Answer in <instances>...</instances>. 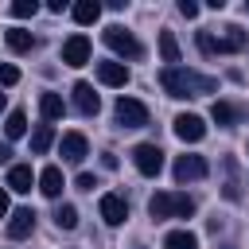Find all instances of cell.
I'll return each instance as SVG.
<instances>
[{
  "instance_id": "cell-23",
  "label": "cell",
  "mask_w": 249,
  "mask_h": 249,
  "mask_svg": "<svg viewBox=\"0 0 249 249\" xmlns=\"http://www.w3.org/2000/svg\"><path fill=\"white\" fill-rule=\"evenodd\" d=\"M4 132H8V140H19V136L27 132V113H23V109H12L8 121H4Z\"/></svg>"
},
{
  "instance_id": "cell-10",
  "label": "cell",
  "mask_w": 249,
  "mask_h": 249,
  "mask_svg": "<svg viewBox=\"0 0 249 249\" xmlns=\"http://www.w3.org/2000/svg\"><path fill=\"white\" fill-rule=\"evenodd\" d=\"M58 152H62V160H66V163H82V160H86V152H89V140H86L82 132H66V136L58 140Z\"/></svg>"
},
{
  "instance_id": "cell-18",
  "label": "cell",
  "mask_w": 249,
  "mask_h": 249,
  "mask_svg": "<svg viewBox=\"0 0 249 249\" xmlns=\"http://www.w3.org/2000/svg\"><path fill=\"white\" fill-rule=\"evenodd\" d=\"M210 117H214L222 128H230V124H237V121L245 117V109H237V105H230V101H214V105H210Z\"/></svg>"
},
{
  "instance_id": "cell-35",
  "label": "cell",
  "mask_w": 249,
  "mask_h": 249,
  "mask_svg": "<svg viewBox=\"0 0 249 249\" xmlns=\"http://www.w3.org/2000/svg\"><path fill=\"white\" fill-rule=\"evenodd\" d=\"M245 12H249V0H245Z\"/></svg>"
},
{
  "instance_id": "cell-3",
  "label": "cell",
  "mask_w": 249,
  "mask_h": 249,
  "mask_svg": "<svg viewBox=\"0 0 249 249\" xmlns=\"http://www.w3.org/2000/svg\"><path fill=\"white\" fill-rule=\"evenodd\" d=\"M101 43L113 51V54H121V58H140L144 54V47L132 39V31H124L121 23H109L105 31H101Z\"/></svg>"
},
{
  "instance_id": "cell-8",
  "label": "cell",
  "mask_w": 249,
  "mask_h": 249,
  "mask_svg": "<svg viewBox=\"0 0 249 249\" xmlns=\"http://www.w3.org/2000/svg\"><path fill=\"white\" fill-rule=\"evenodd\" d=\"M70 97H74V109H78L82 117H97V109H101V97L93 93V86H89V82H74Z\"/></svg>"
},
{
  "instance_id": "cell-16",
  "label": "cell",
  "mask_w": 249,
  "mask_h": 249,
  "mask_svg": "<svg viewBox=\"0 0 249 249\" xmlns=\"http://www.w3.org/2000/svg\"><path fill=\"white\" fill-rule=\"evenodd\" d=\"M222 171H226L222 195H226L230 202H237V198H241V183H237V160H233V156H226V160H222Z\"/></svg>"
},
{
  "instance_id": "cell-28",
  "label": "cell",
  "mask_w": 249,
  "mask_h": 249,
  "mask_svg": "<svg viewBox=\"0 0 249 249\" xmlns=\"http://www.w3.org/2000/svg\"><path fill=\"white\" fill-rule=\"evenodd\" d=\"M16 82H19V70L8 66V62H0V86H16Z\"/></svg>"
},
{
  "instance_id": "cell-11",
  "label": "cell",
  "mask_w": 249,
  "mask_h": 249,
  "mask_svg": "<svg viewBox=\"0 0 249 249\" xmlns=\"http://www.w3.org/2000/svg\"><path fill=\"white\" fill-rule=\"evenodd\" d=\"M97 206H101V218H105L109 226H124V218H128V202H124L121 195H113V191H109V195H101V202H97Z\"/></svg>"
},
{
  "instance_id": "cell-25",
  "label": "cell",
  "mask_w": 249,
  "mask_h": 249,
  "mask_svg": "<svg viewBox=\"0 0 249 249\" xmlns=\"http://www.w3.org/2000/svg\"><path fill=\"white\" fill-rule=\"evenodd\" d=\"M160 54H163V62L179 66V43H175V35H171V31H160Z\"/></svg>"
},
{
  "instance_id": "cell-2",
  "label": "cell",
  "mask_w": 249,
  "mask_h": 249,
  "mask_svg": "<svg viewBox=\"0 0 249 249\" xmlns=\"http://www.w3.org/2000/svg\"><path fill=\"white\" fill-rule=\"evenodd\" d=\"M148 214H152L156 222H163V218H191V214H195V198H191V195L160 191V195L148 198Z\"/></svg>"
},
{
  "instance_id": "cell-20",
  "label": "cell",
  "mask_w": 249,
  "mask_h": 249,
  "mask_svg": "<svg viewBox=\"0 0 249 249\" xmlns=\"http://www.w3.org/2000/svg\"><path fill=\"white\" fill-rule=\"evenodd\" d=\"M4 39H8V47H12L16 54H31V51H35V35H31V31H23V27L4 31Z\"/></svg>"
},
{
  "instance_id": "cell-13",
  "label": "cell",
  "mask_w": 249,
  "mask_h": 249,
  "mask_svg": "<svg viewBox=\"0 0 249 249\" xmlns=\"http://www.w3.org/2000/svg\"><path fill=\"white\" fill-rule=\"evenodd\" d=\"M226 35L222 39H214V54H233V51H241L245 43H249V35L237 27V23H230V27H222Z\"/></svg>"
},
{
  "instance_id": "cell-29",
  "label": "cell",
  "mask_w": 249,
  "mask_h": 249,
  "mask_svg": "<svg viewBox=\"0 0 249 249\" xmlns=\"http://www.w3.org/2000/svg\"><path fill=\"white\" fill-rule=\"evenodd\" d=\"M74 187H78V191H93V187H97V175H89V171H82V175L74 179Z\"/></svg>"
},
{
  "instance_id": "cell-33",
  "label": "cell",
  "mask_w": 249,
  "mask_h": 249,
  "mask_svg": "<svg viewBox=\"0 0 249 249\" xmlns=\"http://www.w3.org/2000/svg\"><path fill=\"white\" fill-rule=\"evenodd\" d=\"M8 156H12V148H8V144H0V163H8Z\"/></svg>"
},
{
  "instance_id": "cell-22",
  "label": "cell",
  "mask_w": 249,
  "mask_h": 249,
  "mask_svg": "<svg viewBox=\"0 0 249 249\" xmlns=\"http://www.w3.org/2000/svg\"><path fill=\"white\" fill-rule=\"evenodd\" d=\"M163 249H198V237L191 230H171L163 237Z\"/></svg>"
},
{
  "instance_id": "cell-34",
  "label": "cell",
  "mask_w": 249,
  "mask_h": 249,
  "mask_svg": "<svg viewBox=\"0 0 249 249\" xmlns=\"http://www.w3.org/2000/svg\"><path fill=\"white\" fill-rule=\"evenodd\" d=\"M0 109H4V93H0Z\"/></svg>"
},
{
  "instance_id": "cell-19",
  "label": "cell",
  "mask_w": 249,
  "mask_h": 249,
  "mask_svg": "<svg viewBox=\"0 0 249 249\" xmlns=\"http://www.w3.org/2000/svg\"><path fill=\"white\" fill-rule=\"evenodd\" d=\"M8 187H12L16 195H27V191L35 187V175H31V167H27V163H16V167L8 171Z\"/></svg>"
},
{
  "instance_id": "cell-36",
  "label": "cell",
  "mask_w": 249,
  "mask_h": 249,
  "mask_svg": "<svg viewBox=\"0 0 249 249\" xmlns=\"http://www.w3.org/2000/svg\"><path fill=\"white\" fill-rule=\"evenodd\" d=\"M226 249H233V245H226Z\"/></svg>"
},
{
  "instance_id": "cell-26",
  "label": "cell",
  "mask_w": 249,
  "mask_h": 249,
  "mask_svg": "<svg viewBox=\"0 0 249 249\" xmlns=\"http://www.w3.org/2000/svg\"><path fill=\"white\" fill-rule=\"evenodd\" d=\"M54 222H58V230H74V226H78V210H74L70 202H62V206L54 210Z\"/></svg>"
},
{
  "instance_id": "cell-9",
  "label": "cell",
  "mask_w": 249,
  "mask_h": 249,
  "mask_svg": "<svg viewBox=\"0 0 249 249\" xmlns=\"http://www.w3.org/2000/svg\"><path fill=\"white\" fill-rule=\"evenodd\" d=\"M62 62H66V66H86V62H89V39H86L82 31L62 43Z\"/></svg>"
},
{
  "instance_id": "cell-7",
  "label": "cell",
  "mask_w": 249,
  "mask_h": 249,
  "mask_svg": "<svg viewBox=\"0 0 249 249\" xmlns=\"http://www.w3.org/2000/svg\"><path fill=\"white\" fill-rule=\"evenodd\" d=\"M171 128H175V136H179L183 144H198V140L206 136V121H202L198 113H179V117L171 121Z\"/></svg>"
},
{
  "instance_id": "cell-6",
  "label": "cell",
  "mask_w": 249,
  "mask_h": 249,
  "mask_svg": "<svg viewBox=\"0 0 249 249\" xmlns=\"http://www.w3.org/2000/svg\"><path fill=\"white\" fill-rule=\"evenodd\" d=\"M171 175H175L179 187H183V183H198V179L210 175V163H206V156H179L175 167H171Z\"/></svg>"
},
{
  "instance_id": "cell-30",
  "label": "cell",
  "mask_w": 249,
  "mask_h": 249,
  "mask_svg": "<svg viewBox=\"0 0 249 249\" xmlns=\"http://www.w3.org/2000/svg\"><path fill=\"white\" fill-rule=\"evenodd\" d=\"M198 51L202 54H214V35L210 31H198Z\"/></svg>"
},
{
  "instance_id": "cell-12",
  "label": "cell",
  "mask_w": 249,
  "mask_h": 249,
  "mask_svg": "<svg viewBox=\"0 0 249 249\" xmlns=\"http://www.w3.org/2000/svg\"><path fill=\"white\" fill-rule=\"evenodd\" d=\"M97 82L101 86H128V66L117 58H105V62H97Z\"/></svg>"
},
{
  "instance_id": "cell-31",
  "label": "cell",
  "mask_w": 249,
  "mask_h": 249,
  "mask_svg": "<svg viewBox=\"0 0 249 249\" xmlns=\"http://www.w3.org/2000/svg\"><path fill=\"white\" fill-rule=\"evenodd\" d=\"M179 16L195 19V16H198V4H195V0H179Z\"/></svg>"
},
{
  "instance_id": "cell-4",
  "label": "cell",
  "mask_w": 249,
  "mask_h": 249,
  "mask_svg": "<svg viewBox=\"0 0 249 249\" xmlns=\"http://www.w3.org/2000/svg\"><path fill=\"white\" fill-rule=\"evenodd\" d=\"M113 117H117V124H121V128H144L152 113H148V105H144V101H136V97H124V93H121V97H117V105H113Z\"/></svg>"
},
{
  "instance_id": "cell-21",
  "label": "cell",
  "mask_w": 249,
  "mask_h": 249,
  "mask_svg": "<svg viewBox=\"0 0 249 249\" xmlns=\"http://www.w3.org/2000/svg\"><path fill=\"white\" fill-rule=\"evenodd\" d=\"M39 113H43V121H58V117L66 113L62 93H43V97H39Z\"/></svg>"
},
{
  "instance_id": "cell-14",
  "label": "cell",
  "mask_w": 249,
  "mask_h": 249,
  "mask_svg": "<svg viewBox=\"0 0 249 249\" xmlns=\"http://www.w3.org/2000/svg\"><path fill=\"white\" fill-rule=\"evenodd\" d=\"M31 230H35V210H31V206H19V210L8 218V237L19 241V237H27Z\"/></svg>"
},
{
  "instance_id": "cell-24",
  "label": "cell",
  "mask_w": 249,
  "mask_h": 249,
  "mask_svg": "<svg viewBox=\"0 0 249 249\" xmlns=\"http://www.w3.org/2000/svg\"><path fill=\"white\" fill-rule=\"evenodd\" d=\"M51 144H54V128H51V124H39V128L31 132V156H43Z\"/></svg>"
},
{
  "instance_id": "cell-1",
  "label": "cell",
  "mask_w": 249,
  "mask_h": 249,
  "mask_svg": "<svg viewBox=\"0 0 249 249\" xmlns=\"http://www.w3.org/2000/svg\"><path fill=\"white\" fill-rule=\"evenodd\" d=\"M160 86L167 89V97H202V93H214L218 89V78L198 74V70H187V66H167L160 74Z\"/></svg>"
},
{
  "instance_id": "cell-27",
  "label": "cell",
  "mask_w": 249,
  "mask_h": 249,
  "mask_svg": "<svg viewBox=\"0 0 249 249\" xmlns=\"http://www.w3.org/2000/svg\"><path fill=\"white\" fill-rule=\"evenodd\" d=\"M35 12H39L35 0H16V4H12V16H16V19H31Z\"/></svg>"
},
{
  "instance_id": "cell-17",
  "label": "cell",
  "mask_w": 249,
  "mask_h": 249,
  "mask_svg": "<svg viewBox=\"0 0 249 249\" xmlns=\"http://www.w3.org/2000/svg\"><path fill=\"white\" fill-rule=\"evenodd\" d=\"M70 16H74V23L89 27V23H97V19H101V4H97V0H78V4L70 8Z\"/></svg>"
},
{
  "instance_id": "cell-32",
  "label": "cell",
  "mask_w": 249,
  "mask_h": 249,
  "mask_svg": "<svg viewBox=\"0 0 249 249\" xmlns=\"http://www.w3.org/2000/svg\"><path fill=\"white\" fill-rule=\"evenodd\" d=\"M4 214H8V191L0 187V218H4Z\"/></svg>"
},
{
  "instance_id": "cell-5",
  "label": "cell",
  "mask_w": 249,
  "mask_h": 249,
  "mask_svg": "<svg viewBox=\"0 0 249 249\" xmlns=\"http://www.w3.org/2000/svg\"><path fill=\"white\" fill-rule=\"evenodd\" d=\"M132 163H136L140 175L156 179V175L163 171V148H160V144H136V148H132Z\"/></svg>"
},
{
  "instance_id": "cell-15",
  "label": "cell",
  "mask_w": 249,
  "mask_h": 249,
  "mask_svg": "<svg viewBox=\"0 0 249 249\" xmlns=\"http://www.w3.org/2000/svg\"><path fill=\"white\" fill-rule=\"evenodd\" d=\"M62 187H66V179H62L58 167H43V171H39V191H43L47 198H58Z\"/></svg>"
}]
</instances>
